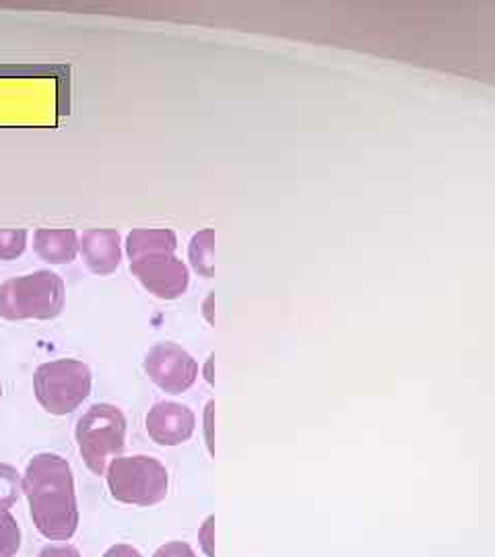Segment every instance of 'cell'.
<instances>
[{"label": "cell", "mask_w": 495, "mask_h": 557, "mask_svg": "<svg viewBox=\"0 0 495 557\" xmlns=\"http://www.w3.org/2000/svg\"><path fill=\"white\" fill-rule=\"evenodd\" d=\"M23 494L29 502V515L50 541H69L79 529V504L75 478L66 458L59 455H36L21 475Z\"/></svg>", "instance_id": "1"}, {"label": "cell", "mask_w": 495, "mask_h": 557, "mask_svg": "<svg viewBox=\"0 0 495 557\" xmlns=\"http://www.w3.org/2000/svg\"><path fill=\"white\" fill-rule=\"evenodd\" d=\"M64 281L52 271H36L0 285V319L54 320L64 310Z\"/></svg>", "instance_id": "2"}, {"label": "cell", "mask_w": 495, "mask_h": 557, "mask_svg": "<svg viewBox=\"0 0 495 557\" xmlns=\"http://www.w3.org/2000/svg\"><path fill=\"white\" fill-rule=\"evenodd\" d=\"M75 438L87 469L103 475L126 446V418L116 405L96 403L77 421Z\"/></svg>", "instance_id": "3"}, {"label": "cell", "mask_w": 495, "mask_h": 557, "mask_svg": "<svg viewBox=\"0 0 495 557\" xmlns=\"http://www.w3.org/2000/svg\"><path fill=\"white\" fill-rule=\"evenodd\" d=\"M112 498L120 504L149 508L168 498L170 473L158 458L147 455L116 457L106 469Z\"/></svg>", "instance_id": "4"}, {"label": "cell", "mask_w": 495, "mask_h": 557, "mask_svg": "<svg viewBox=\"0 0 495 557\" xmlns=\"http://www.w3.org/2000/svg\"><path fill=\"white\" fill-rule=\"evenodd\" d=\"M91 370L81 359H54L41 363L34 374V393L50 416L77 411L91 395Z\"/></svg>", "instance_id": "5"}, {"label": "cell", "mask_w": 495, "mask_h": 557, "mask_svg": "<svg viewBox=\"0 0 495 557\" xmlns=\"http://www.w3.org/2000/svg\"><path fill=\"white\" fill-rule=\"evenodd\" d=\"M145 374L168 395H182L195 386L198 379L197 359L172 341L158 343L145 356Z\"/></svg>", "instance_id": "6"}, {"label": "cell", "mask_w": 495, "mask_h": 557, "mask_svg": "<svg viewBox=\"0 0 495 557\" xmlns=\"http://www.w3.org/2000/svg\"><path fill=\"white\" fill-rule=\"evenodd\" d=\"M131 273L159 299H178L190 285V271L176 255H153L131 262Z\"/></svg>", "instance_id": "7"}, {"label": "cell", "mask_w": 495, "mask_h": 557, "mask_svg": "<svg viewBox=\"0 0 495 557\" xmlns=\"http://www.w3.org/2000/svg\"><path fill=\"white\" fill-rule=\"evenodd\" d=\"M145 428L149 438L156 444L172 448L193 438L197 430V416L186 405L161 400L149 409L145 418Z\"/></svg>", "instance_id": "8"}, {"label": "cell", "mask_w": 495, "mask_h": 557, "mask_svg": "<svg viewBox=\"0 0 495 557\" xmlns=\"http://www.w3.org/2000/svg\"><path fill=\"white\" fill-rule=\"evenodd\" d=\"M79 252L94 275H112L122 262L120 234L116 230H87L79 239Z\"/></svg>", "instance_id": "9"}, {"label": "cell", "mask_w": 495, "mask_h": 557, "mask_svg": "<svg viewBox=\"0 0 495 557\" xmlns=\"http://www.w3.org/2000/svg\"><path fill=\"white\" fill-rule=\"evenodd\" d=\"M34 250L48 264H71L79 255V236L75 230L41 227L34 234Z\"/></svg>", "instance_id": "10"}, {"label": "cell", "mask_w": 495, "mask_h": 557, "mask_svg": "<svg viewBox=\"0 0 495 557\" xmlns=\"http://www.w3.org/2000/svg\"><path fill=\"white\" fill-rule=\"evenodd\" d=\"M178 238L172 230H133L126 236V255L131 262L153 255H176Z\"/></svg>", "instance_id": "11"}, {"label": "cell", "mask_w": 495, "mask_h": 557, "mask_svg": "<svg viewBox=\"0 0 495 557\" xmlns=\"http://www.w3.org/2000/svg\"><path fill=\"white\" fill-rule=\"evenodd\" d=\"M213 255H215V230H211V227L200 230L190 238V246H188L190 267L197 271L200 277H215Z\"/></svg>", "instance_id": "12"}, {"label": "cell", "mask_w": 495, "mask_h": 557, "mask_svg": "<svg viewBox=\"0 0 495 557\" xmlns=\"http://www.w3.org/2000/svg\"><path fill=\"white\" fill-rule=\"evenodd\" d=\"M21 494L20 471L7 462H0V508L11 510L20 502Z\"/></svg>", "instance_id": "13"}, {"label": "cell", "mask_w": 495, "mask_h": 557, "mask_svg": "<svg viewBox=\"0 0 495 557\" xmlns=\"http://www.w3.org/2000/svg\"><path fill=\"white\" fill-rule=\"evenodd\" d=\"M21 549V529L9 510L0 508V557H15Z\"/></svg>", "instance_id": "14"}, {"label": "cell", "mask_w": 495, "mask_h": 557, "mask_svg": "<svg viewBox=\"0 0 495 557\" xmlns=\"http://www.w3.org/2000/svg\"><path fill=\"white\" fill-rule=\"evenodd\" d=\"M27 248V230H0V260H17Z\"/></svg>", "instance_id": "15"}, {"label": "cell", "mask_w": 495, "mask_h": 557, "mask_svg": "<svg viewBox=\"0 0 495 557\" xmlns=\"http://www.w3.org/2000/svg\"><path fill=\"white\" fill-rule=\"evenodd\" d=\"M200 549L207 557H215V517H207L198 531Z\"/></svg>", "instance_id": "16"}, {"label": "cell", "mask_w": 495, "mask_h": 557, "mask_svg": "<svg viewBox=\"0 0 495 557\" xmlns=\"http://www.w3.org/2000/svg\"><path fill=\"white\" fill-rule=\"evenodd\" d=\"M153 557H197V554H195V549L188 543L172 541V543L161 545L158 552L153 554Z\"/></svg>", "instance_id": "17"}, {"label": "cell", "mask_w": 495, "mask_h": 557, "mask_svg": "<svg viewBox=\"0 0 495 557\" xmlns=\"http://www.w3.org/2000/svg\"><path fill=\"white\" fill-rule=\"evenodd\" d=\"M38 557H81L79 549L73 545H48Z\"/></svg>", "instance_id": "18"}, {"label": "cell", "mask_w": 495, "mask_h": 557, "mask_svg": "<svg viewBox=\"0 0 495 557\" xmlns=\"http://www.w3.org/2000/svg\"><path fill=\"white\" fill-rule=\"evenodd\" d=\"M103 557H143L140 556L139 549L137 547H133V545H124V543H120V545H112Z\"/></svg>", "instance_id": "19"}, {"label": "cell", "mask_w": 495, "mask_h": 557, "mask_svg": "<svg viewBox=\"0 0 495 557\" xmlns=\"http://www.w3.org/2000/svg\"><path fill=\"white\" fill-rule=\"evenodd\" d=\"M0 398H2V382H0Z\"/></svg>", "instance_id": "20"}]
</instances>
